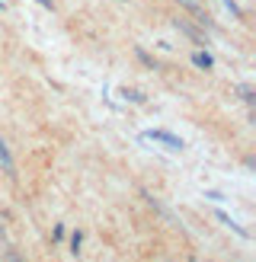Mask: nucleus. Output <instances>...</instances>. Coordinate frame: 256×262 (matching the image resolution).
I'll list each match as a JSON object with an SVG mask.
<instances>
[{
	"instance_id": "1",
	"label": "nucleus",
	"mask_w": 256,
	"mask_h": 262,
	"mask_svg": "<svg viewBox=\"0 0 256 262\" xmlns=\"http://www.w3.org/2000/svg\"><path fill=\"white\" fill-rule=\"evenodd\" d=\"M144 138H147V141H157V144H166L170 150H183V141H179L176 135H170V131L154 128V131H144Z\"/></svg>"
},
{
	"instance_id": "2",
	"label": "nucleus",
	"mask_w": 256,
	"mask_h": 262,
	"mask_svg": "<svg viewBox=\"0 0 256 262\" xmlns=\"http://www.w3.org/2000/svg\"><path fill=\"white\" fill-rule=\"evenodd\" d=\"M192 64H196V68H215V58L208 55V51H196V55H192Z\"/></svg>"
},
{
	"instance_id": "3",
	"label": "nucleus",
	"mask_w": 256,
	"mask_h": 262,
	"mask_svg": "<svg viewBox=\"0 0 256 262\" xmlns=\"http://www.w3.org/2000/svg\"><path fill=\"white\" fill-rule=\"evenodd\" d=\"M0 166H4L7 173H13V157H10V150H7V144H4V138H0Z\"/></svg>"
},
{
	"instance_id": "4",
	"label": "nucleus",
	"mask_w": 256,
	"mask_h": 262,
	"mask_svg": "<svg viewBox=\"0 0 256 262\" xmlns=\"http://www.w3.org/2000/svg\"><path fill=\"white\" fill-rule=\"evenodd\" d=\"M215 214H218V221H224V224H227L230 230H237V233H240V237H247V230H243V227H240V224H237V221H234V217H230V214H224V211H215Z\"/></svg>"
},
{
	"instance_id": "5",
	"label": "nucleus",
	"mask_w": 256,
	"mask_h": 262,
	"mask_svg": "<svg viewBox=\"0 0 256 262\" xmlns=\"http://www.w3.org/2000/svg\"><path fill=\"white\" fill-rule=\"evenodd\" d=\"M176 29H183V32H186V35H189V38H192V42H196V45H202V35H199L196 29H192V26H186L183 19H176Z\"/></svg>"
},
{
	"instance_id": "6",
	"label": "nucleus",
	"mask_w": 256,
	"mask_h": 262,
	"mask_svg": "<svg viewBox=\"0 0 256 262\" xmlns=\"http://www.w3.org/2000/svg\"><path fill=\"white\" fill-rule=\"evenodd\" d=\"M176 4H183L189 13H196V16H202V7H199V0H176ZM199 23H205V16H202Z\"/></svg>"
},
{
	"instance_id": "7",
	"label": "nucleus",
	"mask_w": 256,
	"mask_h": 262,
	"mask_svg": "<svg viewBox=\"0 0 256 262\" xmlns=\"http://www.w3.org/2000/svg\"><path fill=\"white\" fill-rule=\"evenodd\" d=\"M80 243H83V233H80V230H77V233H74V237H71V246H74V253H77V250H80Z\"/></svg>"
},
{
	"instance_id": "8",
	"label": "nucleus",
	"mask_w": 256,
	"mask_h": 262,
	"mask_svg": "<svg viewBox=\"0 0 256 262\" xmlns=\"http://www.w3.org/2000/svg\"><path fill=\"white\" fill-rule=\"evenodd\" d=\"M224 7H227V10H230V13H234V16H240V7H237V4H234V0H224Z\"/></svg>"
},
{
	"instance_id": "9",
	"label": "nucleus",
	"mask_w": 256,
	"mask_h": 262,
	"mask_svg": "<svg viewBox=\"0 0 256 262\" xmlns=\"http://www.w3.org/2000/svg\"><path fill=\"white\" fill-rule=\"evenodd\" d=\"M35 4H42L45 10H51V7H55V4H51V0H35Z\"/></svg>"
},
{
	"instance_id": "10",
	"label": "nucleus",
	"mask_w": 256,
	"mask_h": 262,
	"mask_svg": "<svg viewBox=\"0 0 256 262\" xmlns=\"http://www.w3.org/2000/svg\"><path fill=\"white\" fill-rule=\"evenodd\" d=\"M0 10H4V0H0Z\"/></svg>"
}]
</instances>
